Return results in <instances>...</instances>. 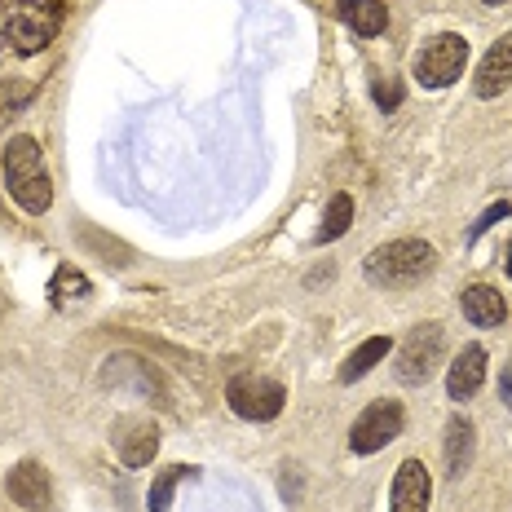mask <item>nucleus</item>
<instances>
[{
  "instance_id": "f257e3e1",
  "label": "nucleus",
  "mask_w": 512,
  "mask_h": 512,
  "mask_svg": "<svg viewBox=\"0 0 512 512\" xmlns=\"http://www.w3.org/2000/svg\"><path fill=\"white\" fill-rule=\"evenodd\" d=\"M0 168H5V190L14 195V204L31 212V217H45L53 208V181L45 168V155H40L36 137H9L5 155H0Z\"/></svg>"
},
{
  "instance_id": "f03ea898",
  "label": "nucleus",
  "mask_w": 512,
  "mask_h": 512,
  "mask_svg": "<svg viewBox=\"0 0 512 512\" xmlns=\"http://www.w3.org/2000/svg\"><path fill=\"white\" fill-rule=\"evenodd\" d=\"M437 270V248L424 239H393L367 256V279L376 287H411Z\"/></svg>"
},
{
  "instance_id": "7ed1b4c3",
  "label": "nucleus",
  "mask_w": 512,
  "mask_h": 512,
  "mask_svg": "<svg viewBox=\"0 0 512 512\" xmlns=\"http://www.w3.org/2000/svg\"><path fill=\"white\" fill-rule=\"evenodd\" d=\"M62 0H18L5 18V45L14 53H40L62 31Z\"/></svg>"
},
{
  "instance_id": "20e7f679",
  "label": "nucleus",
  "mask_w": 512,
  "mask_h": 512,
  "mask_svg": "<svg viewBox=\"0 0 512 512\" xmlns=\"http://www.w3.org/2000/svg\"><path fill=\"white\" fill-rule=\"evenodd\" d=\"M226 402L239 420H252V424H270L283 415V402H287V389L270 376H256V371H243L226 384Z\"/></svg>"
},
{
  "instance_id": "39448f33",
  "label": "nucleus",
  "mask_w": 512,
  "mask_h": 512,
  "mask_svg": "<svg viewBox=\"0 0 512 512\" xmlns=\"http://www.w3.org/2000/svg\"><path fill=\"white\" fill-rule=\"evenodd\" d=\"M464 67H468V40L455 36V31L424 40V49L415 53V80L424 89H451L464 76Z\"/></svg>"
},
{
  "instance_id": "423d86ee",
  "label": "nucleus",
  "mask_w": 512,
  "mask_h": 512,
  "mask_svg": "<svg viewBox=\"0 0 512 512\" xmlns=\"http://www.w3.org/2000/svg\"><path fill=\"white\" fill-rule=\"evenodd\" d=\"M402 424H407V407H402L398 398L371 402V407L354 420V429H349V451H354V455H376V451H384V446H389L393 437L402 433Z\"/></svg>"
},
{
  "instance_id": "0eeeda50",
  "label": "nucleus",
  "mask_w": 512,
  "mask_h": 512,
  "mask_svg": "<svg viewBox=\"0 0 512 512\" xmlns=\"http://www.w3.org/2000/svg\"><path fill=\"white\" fill-rule=\"evenodd\" d=\"M446 345V332L442 323H415L407 340L398 345V362H393V371H398V384H424L433 376V362L442 354Z\"/></svg>"
},
{
  "instance_id": "6e6552de",
  "label": "nucleus",
  "mask_w": 512,
  "mask_h": 512,
  "mask_svg": "<svg viewBox=\"0 0 512 512\" xmlns=\"http://www.w3.org/2000/svg\"><path fill=\"white\" fill-rule=\"evenodd\" d=\"M111 442H115V455H120L124 468H146L159 451V429H155V420L124 415V420L111 429Z\"/></svg>"
},
{
  "instance_id": "1a4fd4ad",
  "label": "nucleus",
  "mask_w": 512,
  "mask_h": 512,
  "mask_svg": "<svg viewBox=\"0 0 512 512\" xmlns=\"http://www.w3.org/2000/svg\"><path fill=\"white\" fill-rule=\"evenodd\" d=\"M508 89H512V31L486 49V58L477 62V76H473V93L482 102L504 98Z\"/></svg>"
},
{
  "instance_id": "9d476101",
  "label": "nucleus",
  "mask_w": 512,
  "mask_h": 512,
  "mask_svg": "<svg viewBox=\"0 0 512 512\" xmlns=\"http://www.w3.org/2000/svg\"><path fill=\"white\" fill-rule=\"evenodd\" d=\"M429 495H433L429 468H424L420 460H407L398 473H393L389 512H429Z\"/></svg>"
},
{
  "instance_id": "9b49d317",
  "label": "nucleus",
  "mask_w": 512,
  "mask_h": 512,
  "mask_svg": "<svg viewBox=\"0 0 512 512\" xmlns=\"http://www.w3.org/2000/svg\"><path fill=\"white\" fill-rule=\"evenodd\" d=\"M9 499H14L18 508H27V512H40V508H49L53 504V486H49V473H45V464H36V460H23L9 473Z\"/></svg>"
},
{
  "instance_id": "f8f14e48",
  "label": "nucleus",
  "mask_w": 512,
  "mask_h": 512,
  "mask_svg": "<svg viewBox=\"0 0 512 512\" xmlns=\"http://www.w3.org/2000/svg\"><path fill=\"white\" fill-rule=\"evenodd\" d=\"M486 380V349L482 345H464L455 354L451 371H446V398L451 402H468Z\"/></svg>"
},
{
  "instance_id": "ddd939ff",
  "label": "nucleus",
  "mask_w": 512,
  "mask_h": 512,
  "mask_svg": "<svg viewBox=\"0 0 512 512\" xmlns=\"http://www.w3.org/2000/svg\"><path fill=\"white\" fill-rule=\"evenodd\" d=\"M460 309H464V318H468L473 327H499V323L508 318L504 296H499L495 287H486V283L464 287V292H460Z\"/></svg>"
},
{
  "instance_id": "4468645a",
  "label": "nucleus",
  "mask_w": 512,
  "mask_h": 512,
  "mask_svg": "<svg viewBox=\"0 0 512 512\" xmlns=\"http://www.w3.org/2000/svg\"><path fill=\"white\" fill-rule=\"evenodd\" d=\"M336 14H340V23H345L349 31H358L362 40L384 36V27H389V9H384V0H340Z\"/></svg>"
},
{
  "instance_id": "2eb2a0df",
  "label": "nucleus",
  "mask_w": 512,
  "mask_h": 512,
  "mask_svg": "<svg viewBox=\"0 0 512 512\" xmlns=\"http://www.w3.org/2000/svg\"><path fill=\"white\" fill-rule=\"evenodd\" d=\"M473 424L464 420V415H451V424H446V473L451 477H464V468L473 464Z\"/></svg>"
},
{
  "instance_id": "dca6fc26",
  "label": "nucleus",
  "mask_w": 512,
  "mask_h": 512,
  "mask_svg": "<svg viewBox=\"0 0 512 512\" xmlns=\"http://www.w3.org/2000/svg\"><path fill=\"white\" fill-rule=\"evenodd\" d=\"M389 349H393V340H389V336H371V340H362L354 354L345 358V367H340V384H358L371 367H376V362L389 358Z\"/></svg>"
},
{
  "instance_id": "f3484780",
  "label": "nucleus",
  "mask_w": 512,
  "mask_h": 512,
  "mask_svg": "<svg viewBox=\"0 0 512 512\" xmlns=\"http://www.w3.org/2000/svg\"><path fill=\"white\" fill-rule=\"evenodd\" d=\"M49 301L58 309H71V305L89 301V279H84L76 265H62V270L53 274V283H49Z\"/></svg>"
},
{
  "instance_id": "a211bd4d",
  "label": "nucleus",
  "mask_w": 512,
  "mask_h": 512,
  "mask_svg": "<svg viewBox=\"0 0 512 512\" xmlns=\"http://www.w3.org/2000/svg\"><path fill=\"white\" fill-rule=\"evenodd\" d=\"M349 221H354V199L349 195H332V204L323 212V226H318L314 243H336L340 234L349 230Z\"/></svg>"
},
{
  "instance_id": "6ab92c4d",
  "label": "nucleus",
  "mask_w": 512,
  "mask_h": 512,
  "mask_svg": "<svg viewBox=\"0 0 512 512\" xmlns=\"http://www.w3.org/2000/svg\"><path fill=\"white\" fill-rule=\"evenodd\" d=\"M186 477H195V468H186V464H173V468H164V473L151 482V495H146V508L151 512H168V504H173V490L177 482H186Z\"/></svg>"
},
{
  "instance_id": "aec40b11",
  "label": "nucleus",
  "mask_w": 512,
  "mask_h": 512,
  "mask_svg": "<svg viewBox=\"0 0 512 512\" xmlns=\"http://www.w3.org/2000/svg\"><path fill=\"white\" fill-rule=\"evenodd\" d=\"M504 217H512V204H508V199H504V204H490V208L482 212V217H477V221H473V226H468V234H464V243H468V248H473V243H477V239H482V234H486L490 226H495V221H504Z\"/></svg>"
},
{
  "instance_id": "412c9836",
  "label": "nucleus",
  "mask_w": 512,
  "mask_h": 512,
  "mask_svg": "<svg viewBox=\"0 0 512 512\" xmlns=\"http://www.w3.org/2000/svg\"><path fill=\"white\" fill-rule=\"evenodd\" d=\"M376 102H380V111H393V106H402V80H380L376 84Z\"/></svg>"
},
{
  "instance_id": "4be33fe9",
  "label": "nucleus",
  "mask_w": 512,
  "mask_h": 512,
  "mask_svg": "<svg viewBox=\"0 0 512 512\" xmlns=\"http://www.w3.org/2000/svg\"><path fill=\"white\" fill-rule=\"evenodd\" d=\"M499 398H504V407L512 411V362L504 367V376H499Z\"/></svg>"
},
{
  "instance_id": "5701e85b",
  "label": "nucleus",
  "mask_w": 512,
  "mask_h": 512,
  "mask_svg": "<svg viewBox=\"0 0 512 512\" xmlns=\"http://www.w3.org/2000/svg\"><path fill=\"white\" fill-rule=\"evenodd\" d=\"M508 274H512V243H508Z\"/></svg>"
},
{
  "instance_id": "b1692460",
  "label": "nucleus",
  "mask_w": 512,
  "mask_h": 512,
  "mask_svg": "<svg viewBox=\"0 0 512 512\" xmlns=\"http://www.w3.org/2000/svg\"><path fill=\"white\" fill-rule=\"evenodd\" d=\"M486 5H508V0H486Z\"/></svg>"
}]
</instances>
